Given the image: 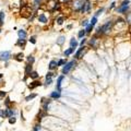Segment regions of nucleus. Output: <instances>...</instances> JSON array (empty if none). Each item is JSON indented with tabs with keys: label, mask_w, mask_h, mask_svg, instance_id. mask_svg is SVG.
<instances>
[{
	"label": "nucleus",
	"mask_w": 131,
	"mask_h": 131,
	"mask_svg": "<svg viewBox=\"0 0 131 131\" xmlns=\"http://www.w3.org/2000/svg\"><path fill=\"white\" fill-rule=\"evenodd\" d=\"M34 14V9L32 8L31 5H25L20 8V15L25 19H30L31 15Z\"/></svg>",
	"instance_id": "obj_1"
},
{
	"label": "nucleus",
	"mask_w": 131,
	"mask_h": 131,
	"mask_svg": "<svg viewBox=\"0 0 131 131\" xmlns=\"http://www.w3.org/2000/svg\"><path fill=\"white\" fill-rule=\"evenodd\" d=\"M112 25H114V23H112L111 21H107V22H106V23H105L104 25H102V26H100L101 35H102V34H107V33L110 32V31H111Z\"/></svg>",
	"instance_id": "obj_2"
},
{
	"label": "nucleus",
	"mask_w": 131,
	"mask_h": 131,
	"mask_svg": "<svg viewBox=\"0 0 131 131\" xmlns=\"http://www.w3.org/2000/svg\"><path fill=\"white\" fill-rule=\"evenodd\" d=\"M74 67H75V60H71V61H69V62H66V64L62 68V74L63 75L68 74Z\"/></svg>",
	"instance_id": "obj_3"
},
{
	"label": "nucleus",
	"mask_w": 131,
	"mask_h": 131,
	"mask_svg": "<svg viewBox=\"0 0 131 131\" xmlns=\"http://www.w3.org/2000/svg\"><path fill=\"white\" fill-rule=\"evenodd\" d=\"M129 3H130V0H123L121 2V5L117 8V12L118 13H126L129 9Z\"/></svg>",
	"instance_id": "obj_4"
},
{
	"label": "nucleus",
	"mask_w": 131,
	"mask_h": 131,
	"mask_svg": "<svg viewBox=\"0 0 131 131\" xmlns=\"http://www.w3.org/2000/svg\"><path fill=\"white\" fill-rule=\"evenodd\" d=\"M11 59V52L10 50H3V52H0V61H9Z\"/></svg>",
	"instance_id": "obj_5"
},
{
	"label": "nucleus",
	"mask_w": 131,
	"mask_h": 131,
	"mask_svg": "<svg viewBox=\"0 0 131 131\" xmlns=\"http://www.w3.org/2000/svg\"><path fill=\"white\" fill-rule=\"evenodd\" d=\"M52 103V98H42V106L43 109L45 111H48V108H49V105Z\"/></svg>",
	"instance_id": "obj_6"
},
{
	"label": "nucleus",
	"mask_w": 131,
	"mask_h": 131,
	"mask_svg": "<svg viewBox=\"0 0 131 131\" xmlns=\"http://www.w3.org/2000/svg\"><path fill=\"white\" fill-rule=\"evenodd\" d=\"M33 71V64L31 63H26V66H25V69H24V74H25V78H24V81L26 80V78L28 75H30V73Z\"/></svg>",
	"instance_id": "obj_7"
},
{
	"label": "nucleus",
	"mask_w": 131,
	"mask_h": 131,
	"mask_svg": "<svg viewBox=\"0 0 131 131\" xmlns=\"http://www.w3.org/2000/svg\"><path fill=\"white\" fill-rule=\"evenodd\" d=\"M37 20H38V22H41V23L46 24L47 22H48V18L46 17V14H45V13H41V14H38Z\"/></svg>",
	"instance_id": "obj_8"
},
{
	"label": "nucleus",
	"mask_w": 131,
	"mask_h": 131,
	"mask_svg": "<svg viewBox=\"0 0 131 131\" xmlns=\"http://www.w3.org/2000/svg\"><path fill=\"white\" fill-rule=\"evenodd\" d=\"M43 85V83L41 82V81H37V80H34L30 85H28V89L30 90H34V89H36V87H38V86H42Z\"/></svg>",
	"instance_id": "obj_9"
},
{
	"label": "nucleus",
	"mask_w": 131,
	"mask_h": 131,
	"mask_svg": "<svg viewBox=\"0 0 131 131\" xmlns=\"http://www.w3.org/2000/svg\"><path fill=\"white\" fill-rule=\"evenodd\" d=\"M64 79V75H60V76H58V79H57V84H56V90L57 91H59V92H61V82H62V80Z\"/></svg>",
	"instance_id": "obj_10"
},
{
	"label": "nucleus",
	"mask_w": 131,
	"mask_h": 131,
	"mask_svg": "<svg viewBox=\"0 0 131 131\" xmlns=\"http://www.w3.org/2000/svg\"><path fill=\"white\" fill-rule=\"evenodd\" d=\"M46 116H47V111H45L43 108H42V109H39L38 115H37V121H38V122H41V121H42V119H43L44 117H46Z\"/></svg>",
	"instance_id": "obj_11"
},
{
	"label": "nucleus",
	"mask_w": 131,
	"mask_h": 131,
	"mask_svg": "<svg viewBox=\"0 0 131 131\" xmlns=\"http://www.w3.org/2000/svg\"><path fill=\"white\" fill-rule=\"evenodd\" d=\"M15 45L18 46V47H20V48H25V46H26V39H21V38H19L17 41V43H15Z\"/></svg>",
	"instance_id": "obj_12"
},
{
	"label": "nucleus",
	"mask_w": 131,
	"mask_h": 131,
	"mask_svg": "<svg viewBox=\"0 0 131 131\" xmlns=\"http://www.w3.org/2000/svg\"><path fill=\"white\" fill-rule=\"evenodd\" d=\"M18 36H19V38H21V39H26L27 38V33H26V31L25 30H19L18 31Z\"/></svg>",
	"instance_id": "obj_13"
},
{
	"label": "nucleus",
	"mask_w": 131,
	"mask_h": 131,
	"mask_svg": "<svg viewBox=\"0 0 131 131\" xmlns=\"http://www.w3.org/2000/svg\"><path fill=\"white\" fill-rule=\"evenodd\" d=\"M24 54L23 53H19V54H15V55H14V56H13V59L14 60H17V61H19V62H21V61H23L24 60Z\"/></svg>",
	"instance_id": "obj_14"
},
{
	"label": "nucleus",
	"mask_w": 131,
	"mask_h": 131,
	"mask_svg": "<svg viewBox=\"0 0 131 131\" xmlns=\"http://www.w3.org/2000/svg\"><path fill=\"white\" fill-rule=\"evenodd\" d=\"M49 97L52 98V100H58V98L61 97V92H59V91H55V92H52L50 93Z\"/></svg>",
	"instance_id": "obj_15"
},
{
	"label": "nucleus",
	"mask_w": 131,
	"mask_h": 131,
	"mask_svg": "<svg viewBox=\"0 0 131 131\" xmlns=\"http://www.w3.org/2000/svg\"><path fill=\"white\" fill-rule=\"evenodd\" d=\"M42 3H43V0H33V3H32V8L36 10V9H38L39 7L42 6Z\"/></svg>",
	"instance_id": "obj_16"
},
{
	"label": "nucleus",
	"mask_w": 131,
	"mask_h": 131,
	"mask_svg": "<svg viewBox=\"0 0 131 131\" xmlns=\"http://www.w3.org/2000/svg\"><path fill=\"white\" fill-rule=\"evenodd\" d=\"M84 49H85V47H84V46H81V48H80L78 52L75 53V55H74V58H75V59H79V58L82 57V54L84 53Z\"/></svg>",
	"instance_id": "obj_17"
},
{
	"label": "nucleus",
	"mask_w": 131,
	"mask_h": 131,
	"mask_svg": "<svg viewBox=\"0 0 131 131\" xmlns=\"http://www.w3.org/2000/svg\"><path fill=\"white\" fill-rule=\"evenodd\" d=\"M5 19H6V13L5 11H0V27H2V25L5 24Z\"/></svg>",
	"instance_id": "obj_18"
},
{
	"label": "nucleus",
	"mask_w": 131,
	"mask_h": 131,
	"mask_svg": "<svg viewBox=\"0 0 131 131\" xmlns=\"http://www.w3.org/2000/svg\"><path fill=\"white\" fill-rule=\"evenodd\" d=\"M56 68H57V61L56 60H52L48 63V69L49 70H55Z\"/></svg>",
	"instance_id": "obj_19"
},
{
	"label": "nucleus",
	"mask_w": 131,
	"mask_h": 131,
	"mask_svg": "<svg viewBox=\"0 0 131 131\" xmlns=\"http://www.w3.org/2000/svg\"><path fill=\"white\" fill-rule=\"evenodd\" d=\"M28 76H30L32 80H37V79L39 78V74H38V72H37V71H34V70H33Z\"/></svg>",
	"instance_id": "obj_20"
},
{
	"label": "nucleus",
	"mask_w": 131,
	"mask_h": 131,
	"mask_svg": "<svg viewBox=\"0 0 131 131\" xmlns=\"http://www.w3.org/2000/svg\"><path fill=\"white\" fill-rule=\"evenodd\" d=\"M79 45V43L76 42V39L73 37V38H71L70 39V47H72V48H76Z\"/></svg>",
	"instance_id": "obj_21"
},
{
	"label": "nucleus",
	"mask_w": 131,
	"mask_h": 131,
	"mask_svg": "<svg viewBox=\"0 0 131 131\" xmlns=\"http://www.w3.org/2000/svg\"><path fill=\"white\" fill-rule=\"evenodd\" d=\"M26 61H27V63L33 64L35 62V57L33 56V55H28V56L26 57Z\"/></svg>",
	"instance_id": "obj_22"
},
{
	"label": "nucleus",
	"mask_w": 131,
	"mask_h": 131,
	"mask_svg": "<svg viewBox=\"0 0 131 131\" xmlns=\"http://www.w3.org/2000/svg\"><path fill=\"white\" fill-rule=\"evenodd\" d=\"M5 102H3V104H5V107L6 108H9L10 107V105H11V101H10V98L8 96H6L5 97V100H3Z\"/></svg>",
	"instance_id": "obj_23"
},
{
	"label": "nucleus",
	"mask_w": 131,
	"mask_h": 131,
	"mask_svg": "<svg viewBox=\"0 0 131 131\" xmlns=\"http://www.w3.org/2000/svg\"><path fill=\"white\" fill-rule=\"evenodd\" d=\"M74 49H75V48H72V47H70V48H68L67 50H64V53H63V54H64V56H66V57L70 56V55L74 52Z\"/></svg>",
	"instance_id": "obj_24"
},
{
	"label": "nucleus",
	"mask_w": 131,
	"mask_h": 131,
	"mask_svg": "<svg viewBox=\"0 0 131 131\" xmlns=\"http://www.w3.org/2000/svg\"><path fill=\"white\" fill-rule=\"evenodd\" d=\"M64 41H66V37H64L63 35H61V36H59V37H58L57 44H58V45H62V44L64 43Z\"/></svg>",
	"instance_id": "obj_25"
},
{
	"label": "nucleus",
	"mask_w": 131,
	"mask_h": 131,
	"mask_svg": "<svg viewBox=\"0 0 131 131\" xmlns=\"http://www.w3.org/2000/svg\"><path fill=\"white\" fill-rule=\"evenodd\" d=\"M36 96H37V94H35V93L30 94V95H27L26 97H25V102H30V101H32V100H33V98H35Z\"/></svg>",
	"instance_id": "obj_26"
},
{
	"label": "nucleus",
	"mask_w": 131,
	"mask_h": 131,
	"mask_svg": "<svg viewBox=\"0 0 131 131\" xmlns=\"http://www.w3.org/2000/svg\"><path fill=\"white\" fill-rule=\"evenodd\" d=\"M66 62H67L66 59H59L58 62H57V67H63V66L66 64Z\"/></svg>",
	"instance_id": "obj_27"
},
{
	"label": "nucleus",
	"mask_w": 131,
	"mask_h": 131,
	"mask_svg": "<svg viewBox=\"0 0 131 131\" xmlns=\"http://www.w3.org/2000/svg\"><path fill=\"white\" fill-rule=\"evenodd\" d=\"M8 121H9L10 125H14V123H15V121H17L15 116H11V117H9V118H8Z\"/></svg>",
	"instance_id": "obj_28"
},
{
	"label": "nucleus",
	"mask_w": 131,
	"mask_h": 131,
	"mask_svg": "<svg viewBox=\"0 0 131 131\" xmlns=\"http://www.w3.org/2000/svg\"><path fill=\"white\" fill-rule=\"evenodd\" d=\"M42 129V126H41V122H37L36 125L33 127V131H41Z\"/></svg>",
	"instance_id": "obj_29"
},
{
	"label": "nucleus",
	"mask_w": 131,
	"mask_h": 131,
	"mask_svg": "<svg viewBox=\"0 0 131 131\" xmlns=\"http://www.w3.org/2000/svg\"><path fill=\"white\" fill-rule=\"evenodd\" d=\"M93 28H94V26H93V25H91V24L89 23V24H87V25H86L85 32L87 33V34H89V33H91V32H92V31H93Z\"/></svg>",
	"instance_id": "obj_30"
},
{
	"label": "nucleus",
	"mask_w": 131,
	"mask_h": 131,
	"mask_svg": "<svg viewBox=\"0 0 131 131\" xmlns=\"http://www.w3.org/2000/svg\"><path fill=\"white\" fill-rule=\"evenodd\" d=\"M56 22H57V23L59 24V25H61V24H62L63 22H64V17H58L57 19H56Z\"/></svg>",
	"instance_id": "obj_31"
},
{
	"label": "nucleus",
	"mask_w": 131,
	"mask_h": 131,
	"mask_svg": "<svg viewBox=\"0 0 131 131\" xmlns=\"http://www.w3.org/2000/svg\"><path fill=\"white\" fill-rule=\"evenodd\" d=\"M85 34H86L85 30H82V31H80V32L78 33V37H79V38H83V37L85 36Z\"/></svg>",
	"instance_id": "obj_32"
},
{
	"label": "nucleus",
	"mask_w": 131,
	"mask_h": 131,
	"mask_svg": "<svg viewBox=\"0 0 131 131\" xmlns=\"http://www.w3.org/2000/svg\"><path fill=\"white\" fill-rule=\"evenodd\" d=\"M96 23H97V17L94 15V17L92 18V20H91L90 24H91V25H93V26H95V24H96Z\"/></svg>",
	"instance_id": "obj_33"
},
{
	"label": "nucleus",
	"mask_w": 131,
	"mask_h": 131,
	"mask_svg": "<svg viewBox=\"0 0 131 131\" xmlns=\"http://www.w3.org/2000/svg\"><path fill=\"white\" fill-rule=\"evenodd\" d=\"M96 42H97V39L94 37V38H92V39L90 41V45L92 46V47H96Z\"/></svg>",
	"instance_id": "obj_34"
},
{
	"label": "nucleus",
	"mask_w": 131,
	"mask_h": 131,
	"mask_svg": "<svg viewBox=\"0 0 131 131\" xmlns=\"http://www.w3.org/2000/svg\"><path fill=\"white\" fill-rule=\"evenodd\" d=\"M7 96V92H5V91L0 90V100H5V97Z\"/></svg>",
	"instance_id": "obj_35"
},
{
	"label": "nucleus",
	"mask_w": 131,
	"mask_h": 131,
	"mask_svg": "<svg viewBox=\"0 0 131 131\" xmlns=\"http://www.w3.org/2000/svg\"><path fill=\"white\" fill-rule=\"evenodd\" d=\"M53 83V79L52 78H48V79H46V81H45V85H50Z\"/></svg>",
	"instance_id": "obj_36"
},
{
	"label": "nucleus",
	"mask_w": 131,
	"mask_h": 131,
	"mask_svg": "<svg viewBox=\"0 0 131 131\" xmlns=\"http://www.w3.org/2000/svg\"><path fill=\"white\" fill-rule=\"evenodd\" d=\"M5 85V81H3V74L0 73V87Z\"/></svg>",
	"instance_id": "obj_37"
},
{
	"label": "nucleus",
	"mask_w": 131,
	"mask_h": 131,
	"mask_svg": "<svg viewBox=\"0 0 131 131\" xmlns=\"http://www.w3.org/2000/svg\"><path fill=\"white\" fill-rule=\"evenodd\" d=\"M28 42L32 43V44H36V36H31L30 39H28Z\"/></svg>",
	"instance_id": "obj_38"
},
{
	"label": "nucleus",
	"mask_w": 131,
	"mask_h": 131,
	"mask_svg": "<svg viewBox=\"0 0 131 131\" xmlns=\"http://www.w3.org/2000/svg\"><path fill=\"white\" fill-rule=\"evenodd\" d=\"M103 11H104V8H101L100 10H97V12L95 13V17H98V15H101V14H102V12H103Z\"/></svg>",
	"instance_id": "obj_39"
},
{
	"label": "nucleus",
	"mask_w": 131,
	"mask_h": 131,
	"mask_svg": "<svg viewBox=\"0 0 131 131\" xmlns=\"http://www.w3.org/2000/svg\"><path fill=\"white\" fill-rule=\"evenodd\" d=\"M55 75V73H53V72L52 71H49L48 72V73H47L46 74V79H48V78H53V76Z\"/></svg>",
	"instance_id": "obj_40"
},
{
	"label": "nucleus",
	"mask_w": 131,
	"mask_h": 131,
	"mask_svg": "<svg viewBox=\"0 0 131 131\" xmlns=\"http://www.w3.org/2000/svg\"><path fill=\"white\" fill-rule=\"evenodd\" d=\"M85 43H86V39L83 37V39L81 41V43H80V45H81V46H84V45H85Z\"/></svg>",
	"instance_id": "obj_41"
},
{
	"label": "nucleus",
	"mask_w": 131,
	"mask_h": 131,
	"mask_svg": "<svg viewBox=\"0 0 131 131\" xmlns=\"http://www.w3.org/2000/svg\"><path fill=\"white\" fill-rule=\"evenodd\" d=\"M81 24L83 25V26H86V25L89 24V21H87V20H84V21H82V23H81Z\"/></svg>",
	"instance_id": "obj_42"
},
{
	"label": "nucleus",
	"mask_w": 131,
	"mask_h": 131,
	"mask_svg": "<svg viewBox=\"0 0 131 131\" xmlns=\"http://www.w3.org/2000/svg\"><path fill=\"white\" fill-rule=\"evenodd\" d=\"M115 6H116V2H112L111 6H110V8H109V10H111L112 8H115Z\"/></svg>",
	"instance_id": "obj_43"
},
{
	"label": "nucleus",
	"mask_w": 131,
	"mask_h": 131,
	"mask_svg": "<svg viewBox=\"0 0 131 131\" xmlns=\"http://www.w3.org/2000/svg\"><path fill=\"white\" fill-rule=\"evenodd\" d=\"M1 32H2V28H1V27H0V34H1Z\"/></svg>",
	"instance_id": "obj_44"
},
{
	"label": "nucleus",
	"mask_w": 131,
	"mask_h": 131,
	"mask_svg": "<svg viewBox=\"0 0 131 131\" xmlns=\"http://www.w3.org/2000/svg\"><path fill=\"white\" fill-rule=\"evenodd\" d=\"M0 112H1V108H0Z\"/></svg>",
	"instance_id": "obj_45"
},
{
	"label": "nucleus",
	"mask_w": 131,
	"mask_h": 131,
	"mask_svg": "<svg viewBox=\"0 0 131 131\" xmlns=\"http://www.w3.org/2000/svg\"><path fill=\"white\" fill-rule=\"evenodd\" d=\"M0 125H1V122H0Z\"/></svg>",
	"instance_id": "obj_46"
}]
</instances>
